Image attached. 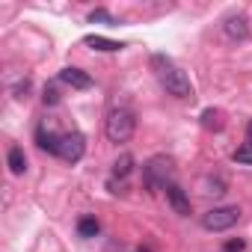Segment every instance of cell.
<instances>
[{
  "mask_svg": "<svg viewBox=\"0 0 252 252\" xmlns=\"http://www.w3.org/2000/svg\"><path fill=\"white\" fill-rule=\"evenodd\" d=\"M152 65H155V74H158L160 86H163L172 98H190V95H193V83H190V77H187V74L169 60V57L155 54V57H152Z\"/></svg>",
  "mask_w": 252,
  "mask_h": 252,
  "instance_id": "obj_1",
  "label": "cell"
},
{
  "mask_svg": "<svg viewBox=\"0 0 252 252\" xmlns=\"http://www.w3.org/2000/svg\"><path fill=\"white\" fill-rule=\"evenodd\" d=\"M104 131L110 143H128L137 131V116L128 107H113L104 119Z\"/></svg>",
  "mask_w": 252,
  "mask_h": 252,
  "instance_id": "obj_2",
  "label": "cell"
},
{
  "mask_svg": "<svg viewBox=\"0 0 252 252\" xmlns=\"http://www.w3.org/2000/svg\"><path fill=\"white\" fill-rule=\"evenodd\" d=\"M143 178H146V187L152 190H166L172 181V160L166 155H155L146 166H143Z\"/></svg>",
  "mask_w": 252,
  "mask_h": 252,
  "instance_id": "obj_3",
  "label": "cell"
},
{
  "mask_svg": "<svg viewBox=\"0 0 252 252\" xmlns=\"http://www.w3.org/2000/svg\"><path fill=\"white\" fill-rule=\"evenodd\" d=\"M237 220H240V208L237 205H220V208H211L202 217V225L208 231H225V228L237 225Z\"/></svg>",
  "mask_w": 252,
  "mask_h": 252,
  "instance_id": "obj_4",
  "label": "cell"
},
{
  "mask_svg": "<svg viewBox=\"0 0 252 252\" xmlns=\"http://www.w3.org/2000/svg\"><path fill=\"white\" fill-rule=\"evenodd\" d=\"M86 152V140L83 134H60V149H57V158H63L65 163H77Z\"/></svg>",
  "mask_w": 252,
  "mask_h": 252,
  "instance_id": "obj_5",
  "label": "cell"
},
{
  "mask_svg": "<svg viewBox=\"0 0 252 252\" xmlns=\"http://www.w3.org/2000/svg\"><path fill=\"white\" fill-rule=\"evenodd\" d=\"M60 80H63L65 86H71V89H89V86H92V77H89L83 68H77V65H65V68L60 71Z\"/></svg>",
  "mask_w": 252,
  "mask_h": 252,
  "instance_id": "obj_6",
  "label": "cell"
},
{
  "mask_svg": "<svg viewBox=\"0 0 252 252\" xmlns=\"http://www.w3.org/2000/svg\"><path fill=\"white\" fill-rule=\"evenodd\" d=\"M222 30H225V36H228V39L243 42V39L249 36V21H246V15H228V18H225V24H222Z\"/></svg>",
  "mask_w": 252,
  "mask_h": 252,
  "instance_id": "obj_7",
  "label": "cell"
},
{
  "mask_svg": "<svg viewBox=\"0 0 252 252\" xmlns=\"http://www.w3.org/2000/svg\"><path fill=\"white\" fill-rule=\"evenodd\" d=\"M166 199H169V205H172L175 214H181V217L190 214V196H187L178 184H169V187H166Z\"/></svg>",
  "mask_w": 252,
  "mask_h": 252,
  "instance_id": "obj_8",
  "label": "cell"
},
{
  "mask_svg": "<svg viewBox=\"0 0 252 252\" xmlns=\"http://www.w3.org/2000/svg\"><path fill=\"white\" fill-rule=\"evenodd\" d=\"M6 163H9V169L15 175H24L27 172V155H24V149L21 146H12L9 155H6Z\"/></svg>",
  "mask_w": 252,
  "mask_h": 252,
  "instance_id": "obj_9",
  "label": "cell"
},
{
  "mask_svg": "<svg viewBox=\"0 0 252 252\" xmlns=\"http://www.w3.org/2000/svg\"><path fill=\"white\" fill-rule=\"evenodd\" d=\"M86 45H89L92 51H104V54L122 51V42H113V39H104V36H86Z\"/></svg>",
  "mask_w": 252,
  "mask_h": 252,
  "instance_id": "obj_10",
  "label": "cell"
},
{
  "mask_svg": "<svg viewBox=\"0 0 252 252\" xmlns=\"http://www.w3.org/2000/svg\"><path fill=\"white\" fill-rule=\"evenodd\" d=\"M39 146L45 149V152H51V155H57V149H60V134H51V131H45V128H39Z\"/></svg>",
  "mask_w": 252,
  "mask_h": 252,
  "instance_id": "obj_11",
  "label": "cell"
},
{
  "mask_svg": "<svg viewBox=\"0 0 252 252\" xmlns=\"http://www.w3.org/2000/svg\"><path fill=\"white\" fill-rule=\"evenodd\" d=\"M98 231H101V225H98L95 217H80V220H77V234H80V237H95Z\"/></svg>",
  "mask_w": 252,
  "mask_h": 252,
  "instance_id": "obj_12",
  "label": "cell"
},
{
  "mask_svg": "<svg viewBox=\"0 0 252 252\" xmlns=\"http://www.w3.org/2000/svg\"><path fill=\"white\" fill-rule=\"evenodd\" d=\"M131 169H134V158H131V155H122V158L113 163V178H125Z\"/></svg>",
  "mask_w": 252,
  "mask_h": 252,
  "instance_id": "obj_13",
  "label": "cell"
},
{
  "mask_svg": "<svg viewBox=\"0 0 252 252\" xmlns=\"http://www.w3.org/2000/svg\"><path fill=\"white\" fill-rule=\"evenodd\" d=\"M231 158H234V163H240V166H249V163H252V146H249V143H243V146H240V149H237Z\"/></svg>",
  "mask_w": 252,
  "mask_h": 252,
  "instance_id": "obj_14",
  "label": "cell"
},
{
  "mask_svg": "<svg viewBox=\"0 0 252 252\" xmlns=\"http://www.w3.org/2000/svg\"><path fill=\"white\" fill-rule=\"evenodd\" d=\"M202 125L205 128H220V113L217 110H205L202 113Z\"/></svg>",
  "mask_w": 252,
  "mask_h": 252,
  "instance_id": "obj_15",
  "label": "cell"
},
{
  "mask_svg": "<svg viewBox=\"0 0 252 252\" xmlns=\"http://www.w3.org/2000/svg\"><path fill=\"white\" fill-rule=\"evenodd\" d=\"M205 187H208L205 193H222V187H225V184H222V178H208V181H205Z\"/></svg>",
  "mask_w": 252,
  "mask_h": 252,
  "instance_id": "obj_16",
  "label": "cell"
},
{
  "mask_svg": "<svg viewBox=\"0 0 252 252\" xmlns=\"http://www.w3.org/2000/svg\"><path fill=\"white\" fill-rule=\"evenodd\" d=\"M60 101V95H57V89L51 86V89H45V104H57Z\"/></svg>",
  "mask_w": 252,
  "mask_h": 252,
  "instance_id": "obj_17",
  "label": "cell"
},
{
  "mask_svg": "<svg viewBox=\"0 0 252 252\" xmlns=\"http://www.w3.org/2000/svg\"><path fill=\"white\" fill-rule=\"evenodd\" d=\"M225 249H228V252H240V249H243V240H228Z\"/></svg>",
  "mask_w": 252,
  "mask_h": 252,
  "instance_id": "obj_18",
  "label": "cell"
},
{
  "mask_svg": "<svg viewBox=\"0 0 252 252\" xmlns=\"http://www.w3.org/2000/svg\"><path fill=\"white\" fill-rule=\"evenodd\" d=\"M246 143H249V146H252V122H249V125H246Z\"/></svg>",
  "mask_w": 252,
  "mask_h": 252,
  "instance_id": "obj_19",
  "label": "cell"
}]
</instances>
